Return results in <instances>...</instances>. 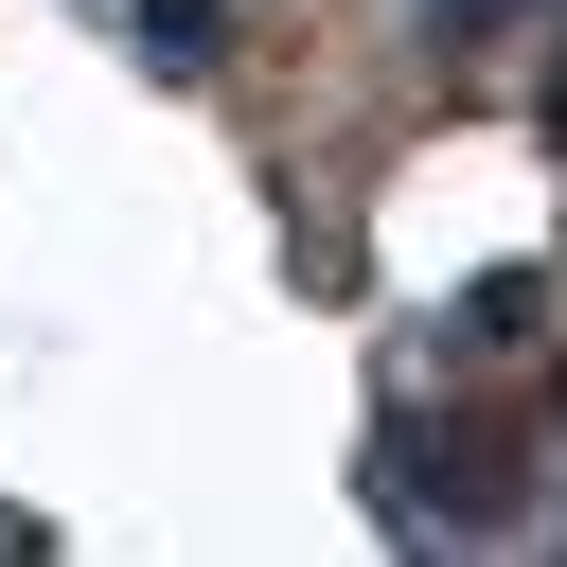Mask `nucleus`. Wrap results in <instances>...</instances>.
Listing matches in <instances>:
<instances>
[{
    "label": "nucleus",
    "instance_id": "1",
    "mask_svg": "<svg viewBox=\"0 0 567 567\" xmlns=\"http://www.w3.org/2000/svg\"><path fill=\"white\" fill-rule=\"evenodd\" d=\"M390 461H408V478H390L408 514H443V532H514V478H496V425H443V443H425V425H390Z\"/></svg>",
    "mask_w": 567,
    "mask_h": 567
},
{
    "label": "nucleus",
    "instance_id": "2",
    "mask_svg": "<svg viewBox=\"0 0 567 567\" xmlns=\"http://www.w3.org/2000/svg\"><path fill=\"white\" fill-rule=\"evenodd\" d=\"M124 35H142V71H177V89H195V71L230 53V0H124Z\"/></svg>",
    "mask_w": 567,
    "mask_h": 567
},
{
    "label": "nucleus",
    "instance_id": "3",
    "mask_svg": "<svg viewBox=\"0 0 567 567\" xmlns=\"http://www.w3.org/2000/svg\"><path fill=\"white\" fill-rule=\"evenodd\" d=\"M532 301H549V284H532V266H478V284H461V319H443V337H461V354H532Z\"/></svg>",
    "mask_w": 567,
    "mask_h": 567
},
{
    "label": "nucleus",
    "instance_id": "4",
    "mask_svg": "<svg viewBox=\"0 0 567 567\" xmlns=\"http://www.w3.org/2000/svg\"><path fill=\"white\" fill-rule=\"evenodd\" d=\"M549 425H567V372H549Z\"/></svg>",
    "mask_w": 567,
    "mask_h": 567
}]
</instances>
